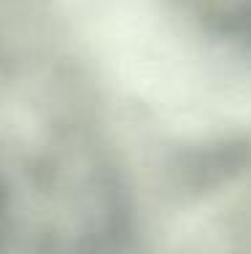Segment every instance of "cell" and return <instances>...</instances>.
I'll list each match as a JSON object with an SVG mask.
<instances>
[{"instance_id": "1", "label": "cell", "mask_w": 251, "mask_h": 254, "mask_svg": "<svg viewBox=\"0 0 251 254\" xmlns=\"http://www.w3.org/2000/svg\"><path fill=\"white\" fill-rule=\"evenodd\" d=\"M0 233H3V203H0Z\"/></svg>"}]
</instances>
